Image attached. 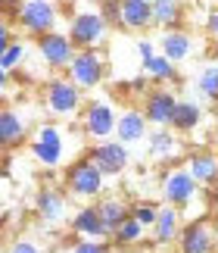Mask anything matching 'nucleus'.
Wrapping results in <instances>:
<instances>
[{
  "label": "nucleus",
  "mask_w": 218,
  "mask_h": 253,
  "mask_svg": "<svg viewBox=\"0 0 218 253\" xmlns=\"http://www.w3.org/2000/svg\"><path fill=\"white\" fill-rule=\"evenodd\" d=\"M28 150H32L35 163H41L44 169H56L66 157V134L63 125L56 122H41L35 125V134L28 141Z\"/></svg>",
  "instance_id": "nucleus-4"
},
{
  "label": "nucleus",
  "mask_w": 218,
  "mask_h": 253,
  "mask_svg": "<svg viewBox=\"0 0 218 253\" xmlns=\"http://www.w3.org/2000/svg\"><path fill=\"white\" fill-rule=\"evenodd\" d=\"M156 53H159V50H156L153 41H146V38H141V41H137V56H141V66H144L146 60H153Z\"/></svg>",
  "instance_id": "nucleus-34"
},
{
  "label": "nucleus",
  "mask_w": 218,
  "mask_h": 253,
  "mask_svg": "<svg viewBox=\"0 0 218 253\" xmlns=\"http://www.w3.org/2000/svg\"><path fill=\"white\" fill-rule=\"evenodd\" d=\"M28 134H32V116H28L22 106L6 103L3 106V116H0V141H3V147L6 150L19 147Z\"/></svg>",
  "instance_id": "nucleus-11"
},
{
  "label": "nucleus",
  "mask_w": 218,
  "mask_h": 253,
  "mask_svg": "<svg viewBox=\"0 0 218 253\" xmlns=\"http://www.w3.org/2000/svg\"><path fill=\"white\" fill-rule=\"evenodd\" d=\"M181 210L172 207V203H165L159 207V216H156V225H153V241L156 244H172V241L181 238Z\"/></svg>",
  "instance_id": "nucleus-19"
},
{
  "label": "nucleus",
  "mask_w": 218,
  "mask_h": 253,
  "mask_svg": "<svg viewBox=\"0 0 218 253\" xmlns=\"http://www.w3.org/2000/svg\"><path fill=\"white\" fill-rule=\"evenodd\" d=\"M203 122V106L193 100H178V110L172 116V128L178 134H190L196 125Z\"/></svg>",
  "instance_id": "nucleus-24"
},
{
  "label": "nucleus",
  "mask_w": 218,
  "mask_h": 253,
  "mask_svg": "<svg viewBox=\"0 0 218 253\" xmlns=\"http://www.w3.org/2000/svg\"><path fill=\"white\" fill-rule=\"evenodd\" d=\"M187 169L190 175L196 178V184H206V188H212L218 184V153L215 150H206V147H196L187 153Z\"/></svg>",
  "instance_id": "nucleus-18"
},
{
  "label": "nucleus",
  "mask_w": 218,
  "mask_h": 253,
  "mask_svg": "<svg viewBox=\"0 0 218 253\" xmlns=\"http://www.w3.org/2000/svg\"><path fill=\"white\" fill-rule=\"evenodd\" d=\"M181 253H212L215 250V228L209 219H193L187 222L181 238H178Z\"/></svg>",
  "instance_id": "nucleus-13"
},
{
  "label": "nucleus",
  "mask_w": 218,
  "mask_h": 253,
  "mask_svg": "<svg viewBox=\"0 0 218 253\" xmlns=\"http://www.w3.org/2000/svg\"><path fill=\"white\" fill-rule=\"evenodd\" d=\"M144 75L150 82H175L178 79V63H172L168 56L162 53H156L153 60H146L144 63Z\"/></svg>",
  "instance_id": "nucleus-25"
},
{
  "label": "nucleus",
  "mask_w": 218,
  "mask_h": 253,
  "mask_svg": "<svg viewBox=\"0 0 218 253\" xmlns=\"http://www.w3.org/2000/svg\"><path fill=\"white\" fill-rule=\"evenodd\" d=\"M184 0H153V25H162L165 32L181 28Z\"/></svg>",
  "instance_id": "nucleus-23"
},
{
  "label": "nucleus",
  "mask_w": 218,
  "mask_h": 253,
  "mask_svg": "<svg viewBox=\"0 0 218 253\" xmlns=\"http://www.w3.org/2000/svg\"><path fill=\"white\" fill-rule=\"evenodd\" d=\"M25 56H28V47H25L22 38H19V41H13L3 53H0V69H3V75H13L16 66L25 63Z\"/></svg>",
  "instance_id": "nucleus-27"
},
{
  "label": "nucleus",
  "mask_w": 218,
  "mask_h": 253,
  "mask_svg": "<svg viewBox=\"0 0 218 253\" xmlns=\"http://www.w3.org/2000/svg\"><path fill=\"white\" fill-rule=\"evenodd\" d=\"M212 150H215V153H218V131H215V134H212Z\"/></svg>",
  "instance_id": "nucleus-38"
},
{
  "label": "nucleus",
  "mask_w": 218,
  "mask_h": 253,
  "mask_svg": "<svg viewBox=\"0 0 218 253\" xmlns=\"http://www.w3.org/2000/svg\"><path fill=\"white\" fill-rule=\"evenodd\" d=\"M184 141L175 128H153L150 138H146V157L153 163H168L175 157H181Z\"/></svg>",
  "instance_id": "nucleus-15"
},
{
  "label": "nucleus",
  "mask_w": 218,
  "mask_h": 253,
  "mask_svg": "<svg viewBox=\"0 0 218 253\" xmlns=\"http://www.w3.org/2000/svg\"><path fill=\"white\" fill-rule=\"evenodd\" d=\"M9 44H13V32H9V22H6L3 28H0V53H3Z\"/></svg>",
  "instance_id": "nucleus-35"
},
{
  "label": "nucleus",
  "mask_w": 218,
  "mask_h": 253,
  "mask_svg": "<svg viewBox=\"0 0 218 253\" xmlns=\"http://www.w3.org/2000/svg\"><path fill=\"white\" fill-rule=\"evenodd\" d=\"M125 91H131V94H141V97H146V94H150V79H146V75H134V79L125 84Z\"/></svg>",
  "instance_id": "nucleus-33"
},
{
  "label": "nucleus",
  "mask_w": 218,
  "mask_h": 253,
  "mask_svg": "<svg viewBox=\"0 0 218 253\" xmlns=\"http://www.w3.org/2000/svg\"><path fill=\"white\" fill-rule=\"evenodd\" d=\"M175 110H178V97L168 91V87H153V91L144 97V116H146L150 125H156V128L172 125Z\"/></svg>",
  "instance_id": "nucleus-12"
},
{
  "label": "nucleus",
  "mask_w": 218,
  "mask_h": 253,
  "mask_svg": "<svg viewBox=\"0 0 218 253\" xmlns=\"http://www.w3.org/2000/svg\"><path fill=\"white\" fill-rule=\"evenodd\" d=\"M209 32H212V35L218 38V9H215V13L209 16Z\"/></svg>",
  "instance_id": "nucleus-36"
},
{
  "label": "nucleus",
  "mask_w": 218,
  "mask_h": 253,
  "mask_svg": "<svg viewBox=\"0 0 218 253\" xmlns=\"http://www.w3.org/2000/svg\"><path fill=\"white\" fill-rule=\"evenodd\" d=\"M97 210H100V216H103V222H106V228L112 231V235L125 225L128 219H131V203L122 200V197H115V194H109V197H100V200H97Z\"/></svg>",
  "instance_id": "nucleus-22"
},
{
  "label": "nucleus",
  "mask_w": 218,
  "mask_h": 253,
  "mask_svg": "<svg viewBox=\"0 0 218 253\" xmlns=\"http://www.w3.org/2000/svg\"><path fill=\"white\" fill-rule=\"evenodd\" d=\"M69 3H72V0H69Z\"/></svg>",
  "instance_id": "nucleus-40"
},
{
  "label": "nucleus",
  "mask_w": 218,
  "mask_h": 253,
  "mask_svg": "<svg viewBox=\"0 0 218 253\" xmlns=\"http://www.w3.org/2000/svg\"><path fill=\"white\" fill-rule=\"evenodd\" d=\"M212 210H215V216H218V188H215V200H212Z\"/></svg>",
  "instance_id": "nucleus-39"
},
{
  "label": "nucleus",
  "mask_w": 218,
  "mask_h": 253,
  "mask_svg": "<svg viewBox=\"0 0 218 253\" xmlns=\"http://www.w3.org/2000/svg\"><path fill=\"white\" fill-rule=\"evenodd\" d=\"M87 157L103 169V175H122L128 169V163H131V150H128V144H122L118 138H109V141L91 144Z\"/></svg>",
  "instance_id": "nucleus-10"
},
{
  "label": "nucleus",
  "mask_w": 218,
  "mask_h": 253,
  "mask_svg": "<svg viewBox=\"0 0 218 253\" xmlns=\"http://www.w3.org/2000/svg\"><path fill=\"white\" fill-rule=\"evenodd\" d=\"M196 191H200V184H196V178L190 175L187 166H175L162 175V197H165V203H172L178 210L190 207Z\"/></svg>",
  "instance_id": "nucleus-9"
},
{
  "label": "nucleus",
  "mask_w": 218,
  "mask_h": 253,
  "mask_svg": "<svg viewBox=\"0 0 218 253\" xmlns=\"http://www.w3.org/2000/svg\"><path fill=\"white\" fill-rule=\"evenodd\" d=\"M35 210H37V219L47 222V225H59L66 222L69 216V194L59 191V188H41L35 197Z\"/></svg>",
  "instance_id": "nucleus-14"
},
{
  "label": "nucleus",
  "mask_w": 218,
  "mask_h": 253,
  "mask_svg": "<svg viewBox=\"0 0 218 253\" xmlns=\"http://www.w3.org/2000/svg\"><path fill=\"white\" fill-rule=\"evenodd\" d=\"M3 253H44V247L37 244V241H32V238H16Z\"/></svg>",
  "instance_id": "nucleus-31"
},
{
  "label": "nucleus",
  "mask_w": 218,
  "mask_h": 253,
  "mask_svg": "<svg viewBox=\"0 0 218 253\" xmlns=\"http://www.w3.org/2000/svg\"><path fill=\"white\" fill-rule=\"evenodd\" d=\"M103 188H106V175L91 157L75 160L72 166L66 169V191L72 194V197H81V200H94L97 197L100 200Z\"/></svg>",
  "instance_id": "nucleus-3"
},
{
  "label": "nucleus",
  "mask_w": 218,
  "mask_h": 253,
  "mask_svg": "<svg viewBox=\"0 0 218 253\" xmlns=\"http://www.w3.org/2000/svg\"><path fill=\"white\" fill-rule=\"evenodd\" d=\"M122 25L128 32H144L153 25V0H122Z\"/></svg>",
  "instance_id": "nucleus-21"
},
{
  "label": "nucleus",
  "mask_w": 218,
  "mask_h": 253,
  "mask_svg": "<svg viewBox=\"0 0 218 253\" xmlns=\"http://www.w3.org/2000/svg\"><path fill=\"white\" fill-rule=\"evenodd\" d=\"M69 38L78 50H94L100 47L109 35V22L100 16V9H78V13L69 16Z\"/></svg>",
  "instance_id": "nucleus-5"
},
{
  "label": "nucleus",
  "mask_w": 218,
  "mask_h": 253,
  "mask_svg": "<svg viewBox=\"0 0 218 253\" xmlns=\"http://www.w3.org/2000/svg\"><path fill=\"white\" fill-rule=\"evenodd\" d=\"M144 235H146V225H141V222L131 216V219H128L125 225L112 235V241H115L118 247H134V244H141V241H144Z\"/></svg>",
  "instance_id": "nucleus-26"
},
{
  "label": "nucleus",
  "mask_w": 218,
  "mask_h": 253,
  "mask_svg": "<svg viewBox=\"0 0 218 253\" xmlns=\"http://www.w3.org/2000/svg\"><path fill=\"white\" fill-rule=\"evenodd\" d=\"M215 66H218V63H215Z\"/></svg>",
  "instance_id": "nucleus-41"
},
{
  "label": "nucleus",
  "mask_w": 218,
  "mask_h": 253,
  "mask_svg": "<svg viewBox=\"0 0 218 253\" xmlns=\"http://www.w3.org/2000/svg\"><path fill=\"white\" fill-rule=\"evenodd\" d=\"M159 53L168 56L172 63H181L193 53V35L184 32V28H172V32H162L159 38Z\"/></svg>",
  "instance_id": "nucleus-20"
},
{
  "label": "nucleus",
  "mask_w": 218,
  "mask_h": 253,
  "mask_svg": "<svg viewBox=\"0 0 218 253\" xmlns=\"http://www.w3.org/2000/svg\"><path fill=\"white\" fill-rule=\"evenodd\" d=\"M131 216H134L137 222H141V225L153 228V225H156V216H159V207H156V203L141 200V203H134V207H131Z\"/></svg>",
  "instance_id": "nucleus-29"
},
{
  "label": "nucleus",
  "mask_w": 218,
  "mask_h": 253,
  "mask_svg": "<svg viewBox=\"0 0 218 253\" xmlns=\"http://www.w3.org/2000/svg\"><path fill=\"white\" fill-rule=\"evenodd\" d=\"M196 91L206 100H218V66H209L196 75Z\"/></svg>",
  "instance_id": "nucleus-28"
},
{
  "label": "nucleus",
  "mask_w": 218,
  "mask_h": 253,
  "mask_svg": "<svg viewBox=\"0 0 218 253\" xmlns=\"http://www.w3.org/2000/svg\"><path fill=\"white\" fill-rule=\"evenodd\" d=\"M41 106L56 119H72V116L84 113V91L72 79H50L41 87Z\"/></svg>",
  "instance_id": "nucleus-1"
},
{
  "label": "nucleus",
  "mask_w": 218,
  "mask_h": 253,
  "mask_svg": "<svg viewBox=\"0 0 218 253\" xmlns=\"http://www.w3.org/2000/svg\"><path fill=\"white\" fill-rule=\"evenodd\" d=\"M6 16H13L16 25L22 28L25 35L41 38L47 32H56L59 3H56V0H25V3H19L13 13H6Z\"/></svg>",
  "instance_id": "nucleus-2"
},
{
  "label": "nucleus",
  "mask_w": 218,
  "mask_h": 253,
  "mask_svg": "<svg viewBox=\"0 0 218 253\" xmlns=\"http://www.w3.org/2000/svg\"><path fill=\"white\" fill-rule=\"evenodd\" d=\"M72 253H112V247H109L106 241H87V238H81L72 247Z\"/></svg>",
  "instance_id": "nucleus-32"
},
{
  "label": "nucleus",
  "mask_w": 218,
  "mask_h": 253,
  "mask_svg": "<svg viewBox=\"0 0 218 253\" xmlns=\"http://www.w3.org/2000/svg\"><path fill=\"white\" fill-rule=\"evenodd\" d=\"M66 79H72L81 91H94V87H100L103 79H106V53L100 47H94V50H78L72 66H69Z\"/></svg>",
  "instance_id": "nucleus-7"
},
{
  "label": "nucleus",
  "mask_w": 218,
  "mask_h": 253,
  "mask_svg": "<svg viewBox=\"0 0 218 253\" xmlns=\"http://www.w3.org/2000/svg\"><path fill=\"white\" fill-rule=\"evenodd\" d=\"M35 50H37V60H41L47 69L53 72H69L78 47L72 44L69 32H47L41 38H35Z\"/></svg>",
  "instance_id": "nucleus-6"
},
{
  "label": "nucleus",
  "mask_w": 218,
  "mask_h": 253,
  "mask_svg": "<svg viewBox=\"0 0 218 253\" xmlns=\"http://www.w3.org/2000/svg\"><path fill=\"white\" fill-rule=\"evenodd\" d=\"M72 231L78 238H87V241H106L112 238V231L106 228V222L100 216V210H97V203H91V207H81L72 216Z\"/></svg>",
  "instance_id": "nucleus-16"
},
{
  "label": "nucleus",
  "mask_w": 218,
  "mask_h": 253,
  "mask_svg": "<svg viewBox=\"0 0 218 253\" xmlns=\"http://www.w3.org/2000/svg\"><path fill=\"white\" fill-rule=\"evenodd\" d=\"M100 16L109 25H122V0H103L100 3Z\"/></svg>",
  "instance_id": "nucleus-30"
},
{
  "label": "nucleus",
  "mask_w": 218,
  "mask_h": 253,
  "mask_svg": "<svg viewBox=\"0 0 218 253\" xmlns=\"http://www.w3.org/2000/svg\"><path fill=\"white\" fill-rule=\"evenodd\" d=\"M146 116H144V110H137V106H128V110H122L118 113V128H115V138L122 141V144H141V141H146L150 138V131H146Z\"/></svg>",
  "instance_id": "nucleus-17"
},
{
  "label": "nucleus",
  "mask_w": 218,
  "mask_h": 253,
  "mask_svg": "<svg viewBox=\"0 0 218 253\" xmlns=\"http://www.w3.org/2000/svg\"><path fill=\"white\" fill-rule=\"evenodd\" d=\"M19 3H25V0H3V9H6V13H13Z\"/></svg>",
  "instance_id": "nucleus-37"
},
{
  "label": "nucleus",
  "mask_w": 218,
  "mask_h": 253,
  "mask_svg": "<svg viewBox=\"0 0 218 253\" xmlns=\"http://www.w3.org/2000/svg\"><path fill=\"white\" fill-rule=\"evenodd\" d=\"M115 128H118V113L112 110V103H109V100H94V103L84 106V113H81V131L94 144L115 138Z\"/></svg>",
  "instance_id": "nucleus-8"
}]
</instances>
